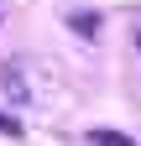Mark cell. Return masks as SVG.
Masks as SVG:
<instances>
[{
  "mask_svg": "<svg viewBox=\"0 0 141 146\" xmlns=\"http://www.w3.org/2000/svg\"><path fill=\"white\" fill-rule=\"evenodd\" d=\"M89 141L94 146H136L131 136H120V131H89Z\"/></svg>",
  "mask_w": 141,
  "mask_h": 146,
  "instance_id": "cell-1",
  "label": "cell"
},
{
  "mask_svg": "<svg viewBox=\"0 0 141 146\" xmlns=\"http://www.w3.org/2000/svg\"><path fill=\"white\" fill-rule=\"evenodd\" d=\"M136 47H141V31H136Z\"/></svg>",
  "mask_w": 141,
  "mask_h": 146,
  "instance_id": "cell-3",
  "label": "cell"
},
{
  "mask_svg": "<svg viewBox=\"0 0 141 146\" xmlns=\"http://www.w3.org/2000/svg\"><path fill=\"white\" fill-rule=\"evenodd\" d=\"M0 136H21V120H11V115H0Z\"/></svg>",
  "mask_w": 141,
  "mask_h": 146,
  "instance_id": "cell-2",
  "label": "cell"
}]
</instances>
